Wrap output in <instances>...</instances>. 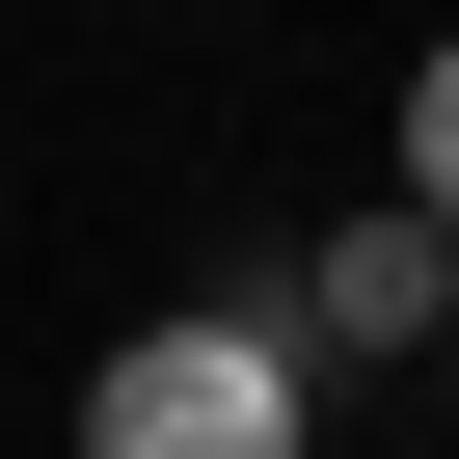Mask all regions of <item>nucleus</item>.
<instances>
[{
  "instance_id": "obj_1",
  "label": "nucleus",
  "mask_w": 459,
  "mask_h": 459,
  "mask_svg": "<svg viewBox=\"0 0 459 459\" xmlns=\"http://www.w3.org/2000/svg\"><path fill=\"white\" fill-rule=\"evenodd\" d=\"M325 432V351L271 298H162L108 378H82V459H298Z\"/></svg>"
},
{
  "instance_id": "obj_2",
  "label": "nucleus",
  "mask_w": 459,
  "mask_h": 459,
  "mask_svg": "<svg viewBox=\"0 0 459 459\" xmlns=\"http://www.w3.org/2000/svg\"><path fill=\"white\" fill-rule=\"evenodd\" d=\"M271 325H298V351H432V325H459V244H432V216H378V189H351L325 244H298V298H271Z\"/></svg>"
},
{
  "instance_id": "obj_3",
  "label": "nucleus",
  "mask_w": 459,
  "mask_h": 459,
  "mask_svg": "<svg viewBox=\"0 0 459 459\" xmlns=\"http://www.w3.org/2000/svg\"><path fill=\"white\" fill-rule=\"evenodd\" d=\"M378 216H432V244H459V28L405 55V162H378Z\"/></svg>"
},
{
  "instance_id": "obj_4",
  "label": "nucleus",
  "mask_w": 459,
  "mask_h": 459,
  "mask_svg": "<svg viewBox=\"0 0 459 459\" xmlns=\"http://www.w3.org/2000/svg\"><path fill=\"white\" fill-rule=\"evenodd\" d=\"M432 405H459V325H432Z\"/></svg>"
}]
</instances>
